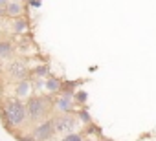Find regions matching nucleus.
<instances>
[{"label": "nucleus", "mask_w": 156, "mask_h": 141, "mask_svg": "<svg viewBox=\"0 0 156 141\" xmlns=\"http://www.w3.org/2000/svg\"><path fill=\"white\" fill-rule=\"evenodd\" d=\"M44 90L48 94H55V92H61L62 90V81L55 79V77H48L44 79Z\"/></svg>", "instance_id": "obj_9"}, {"label": "nucleus", "mask_w": 156, "mask_h": 141, "mask_svg": "<svg viewBox=\"0 0 156 141\" xmlns=\"http://www.w3.org/2000/svg\"><path fill=\"white\" fill-rule=\"evenodd\" d=\"M11 28H13L15 33H26V31L30 29V22L20 17V19H15V20H13V26H11Z\"/></svg>", "instance_id": "obj_10"}, {"label": "nucleus", "mask_w": 156, "mask_h": 141, "mask_svg": "<svg viewBox=\"0 0 156 141\" xmlns=\"http://www.w3.org/2000/svg\"><path fill=\"white\" fill-rule=\"evenodd\" d=\"M15 55V46L8 39H0V60H9Z\"/></svg>", "instance_id": "obj_7"}, {"label": "nucleus", "mask_w": 156, "mask_h": 141, "mask_svg": "<svg viewBox=\"0 0 156 141\" xmlns=\"http://www.w3.org/2000/svg\"><path fill=\"white\" fill-rule=\"evenodd\" d=\"M24 105H26V115H28V119L33 121V123L44 121V117L51 112V103H50V99L44 97V95H37V94H35V95L30 97Z\"/></svg>", "instance_id": "obj_2"}, {"label": "nucleus", "mask_w": 156, "mask_h": 141, "mask_svg": "<svg viewBox=\"0 0 156 141\" xmlns=\"http://www.w3.org/2000/svg\"><path fill=\"white\" fill-rule=\"evenodd\" d=\"M75 115H77V119H79V121H83V123H92V117H90V114L83 108V110H79V112H75Z\"/></svg>", "instance_id": "obj_12"}, {"label": "nucleus", "mask_w": 156, "mask_h": 141, "mask_svg": "<svg viewBox=\"0 0 156 141\" xmlns=\"http://www.w3.org/2000/svg\"><path fill=\"white\" fill-rule=\"evenodd\" d=\"M92 141H96V139H92Z\"/></svg>", "instance_id": "obj_18"}, {"label": "nucleus", "mask_w": 156, "mask_h": 141, "mask_svg": "<svg viewBox=\"0 0 156 141\" xmlns=\"http://www.w3.org/2000/svg\"><path fill=\"white\" fill-rule=\"evenodd\" d=\"M73 101H77V103H87V101H88V94H87V92H83V90L75 92V95H73Z\"/></svg>", "instance_id": "obj_13"}, {"label": "nucleus", "mask_w": 156, "mask_h": 141, "mask_svg": "<svg viewBox=\"0 0 156 141\" xmlns=\"http://www.w3.org/2000/svg\"><path fill=\"white\" fill-rule=\"evenodd\" d=\"M30 8H35V9H39V8H42V2H39V0H30V4H28Z\"/></svg>", "instance_id": "obj_15"}, {"label": "nucleus", "mask_w": 156, "mask_h": 141, "mask_svg": "<svg viewBox=\"0 0 156 141\" xmlns=\"http://www.w3.org/2000/svg\"><path fill=\"white\" fill-rule=\"evenodd\" d=\"M55 136V128H53V119H44L41 123H37L33 126V134L31 137L35 141H50Z\"/></svg>", "instance_id": "obj_5"}, {"label": "nucleus", "mask_w": 156, "mask_h": 141, "mask_svg": "<svg viewBox=\"0 0 156 141\" xmlns=\"http://www.w3.org/2000/svg\"><path fill=\"white\" fill-rule=\"evenodd\" d=\"M13 94H15V99L22 101V103L28 101L30 97L35 95V84H33V81L31 79H24V81L17 83L15 88H13Z\"/></svg>", "instance_id": "obj_6"}, {"label": "nucleus", "mask_w": 156, "mask_h": 141, "mask_svg": "<svg viewBox=\"0 0 156 141\" xmlns=\"http://www.w3.org/2000/svg\"><path fill=\"white\" fill-rule=\"evenodd\" d=\"M33 75L37 77V81H44V79H48V75H50V68H48L46 64L35 66V70H33Z\"/></svg>", "instance_id": "obj_11"}, {"label": "nucleus", "mask_w": 156, "mask_h": 141, "mask_svg": "<svg viewBox=\"0 0 156 141\" xmlns=\"http://www.w3.org/2000/svg\"><path fill=\"white\" fill-rule=\"evenodd\" d=\"M28 74H30V66L24 59H15L6 66V75L9 81L20 83V81L28 79Z\"/></svg>", "instance_id": "obj_4"}, {"label": "nucleus", "mask_w": 156, "mask_h": 141, "mask_svg": "<svg viewBox=\"0 0 156 141\" xmlns=\"http://www.w3.org/2000/svg\"><path fill=\"white\" fill-rule=\"evenodd\" d=\"M53 119V128H55V134H61L62 137L68 136V134H75V128L79 125V119H77L75 114H59Z\"/></svg>", "instance_id": "obj_3"}, {"label": "nucleus", "mask_w": 156, "mask_h": 141, "mask_svg": "<svg viewBox=\"0 0 156 141\" xmlns=\"http://www.w3.org/2000/svg\"><path fill=\"white\" fill-rule=\"evenodd\" d=\"M17 137H19L20 141H35V139H33L31 136H17Z\"/></svg>", "instance_id": "obj_17"}, {"label": "nucleus", "mask_w": 156, "mask_h": 141, "mask_svg": "<svg viewBox=\"0 0 156 141\" xmlns=\"http://www.w3.org/2000/svg\"><path fill=\"white\" fill-rule=\"evenodd\" d=\"M6 6H8V2H6V0H2V2H0V17L6 15Z\"/></svg>", "instance_id": "obj_16"}, {"label": "nucleus", "mask_w": 156, "mask_h": 141, "mask_svg": "<svg viewBox=\"0 0 156 141\" xmlns=\"http://www.w3.org/2000/svg\"><path fill=\"white\" fill-rule=\"evenodd\" d=\"M0 114H2V119H4V123H6L8 128H19V126H22V125L28 121L26 105H24L22 101L15 99V97L4 101Z\"/></svg>", "instance_id": "obj_1"}, {"label": "nucleus", "mask_w": 156, "mask_h": 141, "mask_svg": "<svg viewBox=\"0 0 156 141\" xmlns=\"http://www.w3.org/2000/svg\"><path fill=\"white\" fill-rule=\"evenodd\" d=\"M24 15V4L22 2H8V6H6V17H9V19H20Z\"/></svg>", "instance_id": "obj_8"}, {"label": "nucleus", "mask_w": 156, "mask_h": 141, "mask_svg": "<svg viewBox=\"0 0 156 141\" xmlns=\"http://www.w3.org/2000/svg\"><path fill=\"white\" fill-rule=\"evenodd\" d=\"M61 141H85V139H83V136H81L79 132H75V134H68V136H64Z\"/></svg>", "instance_id": "obj_14"}]
</instances>
